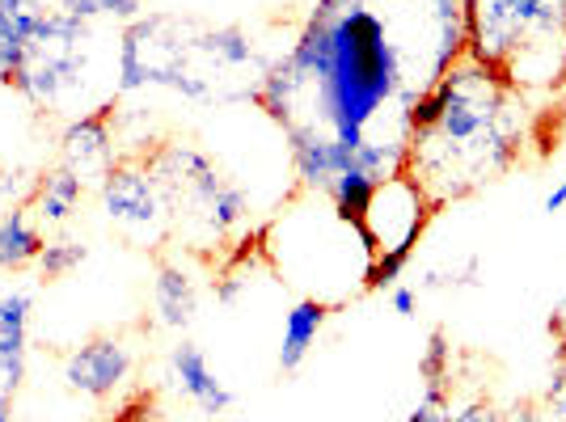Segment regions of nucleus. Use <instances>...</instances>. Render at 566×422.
<instances>
[{"label": "nucleus", "mask_w": 566, "mask_h": 422, "mask_svg": "<svg viewBox=\"0 0 566 422\" xmlns=\"http://www.w3.org/2000/svg\"><path fill=\"white\" fill-rule=\"evenodd\" d=\"M457 60H465L461 0H317L287 60L259 76L254 102L283 131L364 152L377 144L373 123L385 110L406 123L415 97Z\"/></svg>", "instance_id": "nucleus-1"}, {"label": "nucleus", "mask_w": 566, "mask_h": 422, "mask_svg": "<svg viewBox=\"0 0 566 422\" xmlns=\"http://www.w3.org/2000/svg\"><path fill=\"white\" fill-rule=\"evenodd\" d=\"M444 110L436 127L410 136L406 173L423 187L431 203L461 199L495 182L503 169L520 161L524 148V102L499 72L457 60L444 76Z\"/></svg>", "instance_id": "nucleus-2"}, {"label": "nucleus", "mask_w": 566, "mask_h": 422, "mask_svg": "<svg viewBox=\"0 0 566 422\" xmlns=\"http://www.w3.org/2000/svg\"><path fill=\"white\" fill-rule=\"evenodd\" d=\"M465 55L512 89L566 81V0H461Z\"/></svg>", "instance_id": "nucleus-3"}, {"label": "nucleus", "mask_w": 566, "mask_h": 422, "mask_svg": "<svg viewBox=\"0 0 566 422\" xmlns=\"http://www.w3.org/2000/svg\"><path fill=\"white\" fill-rule=\"evenodd\" d=\"M199 18H174V13H144L123 25L118 34V85L115 94H140V89H169L190 102H220L216 85L195 68V34Z\"/></svg>", "instance_id": "nucleus-4"}, {"label": "nucleus", "mask_w": 566, "mask_h": 422, "mask_svg": "<svg viewBox=\"0 0 566 422\" xmlns=\"http://www.w3.org/2000/svg\"><path fill=\"white\" fill-rule=\"evenodd\" d=\"M85 43H90V22L72 18L64 9H48L25 64L4 85L22 94L34 110H55L64 97L85 85V68H90Z\"/></svg>", "instance_id": "nucleus-5"}, {"label": "nucleus", "mask_w": 566, "mask_h": 422, "mask_svg": "<svg viewBox=\"0 0 566 422\" xmlns=\"http://www.w3.org/2000/svg\"><path fill=\"white\" fill-rule=\"evenodd\" d=\"M102 208L106 215L132 229V233L144 236H161V224H166L169 199L161 182L153 178V169L144 165V157L136 161H115L102 178Z\"/></svg>", "instance_id": "nucleus-6"}, {"label": "nucleus", "mask_w": 566, "mask_h": 422, "mask_svg": "<svg viewBox=\"0 0 566 422\" xmlns=\"http://www.w3.org/2000/svg\"><path fill=\"white\" fill-rule=\"evenodd\" d=\"M132 368H136L132 347L115 334H102L64 359V384L90 401H111L127 384Z\"/></svg>", "instance_id": "nucleus-7"}, {"label": "nucleus", "mask_w": 566, "mask_h": 422, "mask_svg": "<svg viewBox=\"0 0 566 422\" xmlns=\"http://www.w3.org/2000/svg\"><path fill=\"white\" fill-rule=\"evenodd\" d=\"M111 123H115V102L111 106H97L90 115H76L60 131V157L69 169H76L81 178H106V169L115 165V136H111Z\"/></svg>", "instance_id": "nucleus-8"}, {"label": "nucleus", "mask_w": 566, "mask_h": 422, "mask_svg": "<svg viewBox=\"0 0 566 422\" xmlns=\"http://www.w3.org/2000/svg\"><path fill=\"white\" fill-rule=\"evenodd\" d=\"M30 313H34L30 287H9V292H0V393H18L25 380Z\"/></svg>", "instance_id": "nucleus-9"}, {"label": "nucleus", "mask_w": 566, "mask_h": 422, "mask_svg": "<svg viewBox=\"0 0 566 422\" xmlns=\"http://www.w3.org/2000/svg\"><path fill=\"white\" fill-rule=\"evenodd\" d=\"M178 203H187V208L208 224V233H216V236L233 233L237 224H245V215H250V199H245V190L233 187L220 169L208 173L203 182H195L182 199H174V208H178Z\"/></svg>", "instance_id": "nucleus-10"}, {"label": "nucleus", "mask_w": 566, "mask_h": 422, "mask_svg": "<svg viewBox=\"0 0 566 422\" xmlns=\"http://www.w3.org/2000/svg\"><path fill=\"white\" fill-rule=\"evenodd\" d=\"M169 372H174V380H178L182 398L195 401L203 414L220 419V414H229V410H233V393L220 384V376L212 372V363L203 359V351H199L195 342L182 338V342L169 351Z\"/></svg>", "instance_id": "nucleus-11"}, {"label": "nucleus", "mask_w": 566, "mask_h": 422, "mask_svg": "<svg viewBox=\"0 0 566 422\" xmlns=\"http://www.w3.org/2000/svg\"><path fill=\"white\" fill-rule=\"evenodd\" d=\"M43 18H48L43 0H0V85L25 64Z\"/></svg>", "instance_id": "nucleus-12"}, {"label": "nucleus", "mask_w": 566, "mask_h": 422, "mask_svg": "<svg viewBox=\"0 0 566 422\" xmlns=\"http://www.w3.org/2000/svg\"><path fill=\"white\" fill-rule=\"evenodd\" d=\"M326 317H331V305L317 300V296H305V300L292 305V313L283 317V347H280L283 376L301 372V363H305V355L313 351V342H317V334L326 326Z\"/></svg>", "instance_id": "nucleus-13"}, {"label": "nucleus", "mask_w": 566, "mask_h": 422, "mask_svg": "<svg viewBox=\"0 0 566 422\" xmlns=\"http://www.w3.org/2000/svg\"><path fill=\"white\" fill-rule=\"evenodd\" d=\"M195 308H199L195 279L178 262H161L157 279H153V313H157V321L166 329H187L195 321Z\"/></svg>", "instance_id": "nucleus-14"}, {"label": "nucleus", "mask_w": 566, "mask_h": 422, "mask_svg": "<svg viewBox=\"0 0 566 422\" xmlns=\"http://www.w3.org/2000/svg\"><path fill=\"white\" fill-rule=\"evenodd\" d=\"M81 199H85V178L76 169H69V165H60V169H51V173L39 178L30 211L43 224H64V220H72V211L81 208Z\"/></svg>", "instance_id": "nucleus-15"}, {"label": "nucleus", "mask_w": 566, "mask_h": 422, "mask_svg": "<svg viewBox=\"0 0 566 422\" xmlns=\"http://www.w3.org/2000/svg\"><path fill=\"white\" fill-rule=\"evenodd\" d=\"M43 245L48 241L34 229V220H30L25 208H13L0 220V271H25V266H34L39 254H43Z\"/></svg>", "instance_id": "nucleus-16"}, {"label": "nucleus", "mask_w": 566, "mask_h": 422, "mask_svg": "<svg viewBox=\"0 0 566 422\" xmlns=\"http://www.w3.org/2000/svg\"><path fill=\"white\" fill-rule=\"evenodd\" d=\"M377 190H380V178L364 173V169H347V173H338L331 187H326L334 211H338V220L352 224L355 236L364 233V220H368V208H373Z\"/></svg>", "instance_id": "nucleus-17"}, {"label": "nucleus", "mask_w": 566, "mask_h": 422, "mask_svg": "<svg viewBox=\"0 0 566 422\" xmlns=\"http://www.w3.org/2000/svg\"><path fill=\"white\" fill-rule=\"evenodd\" d=\"M55 9H64L81 22H94V18H118V22H136L144 18V0H51Z\"/></svg>", "instance_id": "nucleus-18"}, {"label": "nucleus", "mask_w": 566, "mask_h": 422, "mask_svg": "<svg viewBox=\"0 0 566 422\" xmlns=\"http://www.w3.org/2000/svg\"><path fill=\"white\" fill-rule=\"evenodd\" d=\"M85 259H90V250H85L81 241H48L34 266H39V279L55 283V279H64V275H72Z\"/></svg>", "instance_id": "nucleus-19"}, {"label": "nucleus", "mask_w": 566, "mask_h": 422, "mask_svg": "<svg viewBox=\"0 0 566 422\" xmlns=\"http://www.w3.org/2000/svg\"><path fill=\"white\" fill-rule=\"evenodd\" d=\"M449 372H452L449 329L436 326L427 334V351H423V359H419V376H423V384H444V389H449Z\"/></svg>", "instance_id": "nucleus-20"}, {"label": "nucleus", "mask_w": 566, "mask_h": 422, "mask_svg": "<svg viewBox=\"0 0 566 422\" xmlns=\"http://www.w3.org/2000/svg\"><path fill=\"white\" fill-rule=\"evenodd\" d=\"M410 245H398V250H385V254H377L373 259V266L364 271V287L368 292H385V287H398L401 271H406V262H410Z\"/></svg>", "instance_id": "nucleus-21"}, {"label": "nucleus", "mask_w": 566, "mask_h": 422, "mask_svg": "<svg viewBox=\"0 0 566 422\" xmlns=\"http://www.w3.org/2000/svg\"><path fill=\"white\" fill-rule=\"evenodd\" d=\"M406 422H452V401L444 384H427V393L419 398L415 414Z\"/></svg>", "instance_id": "nucleus-22"}, {"label": "nucleus", "mask_w": 566, "mask_h": 422, "mask_svg": "<svg viewBox=\"0 0 566 422\" xmlns=\"http://www.w3.org/2000/svg\"><path fill=\"white\" fill-rule=\"evenodd\" d=\"M153 414H157V401H153V393L136 389V393H127V398L118 401L115 419H111V422H153Z\"/></svg>", "instance_id": "nucleus-23"}, {"label": "nucleus", "mask_w": 566, "mask_h": 422, "mask_svg": "<svg viewBox=\"0 0 566 422\" xmlns=\"http://www.w3.org/2000/svg\"><path fill=\"white\" fill-rule=\"evenodd\" d=\"M545 405L566 422V359H558V368L549 376V389H545Z\"/></svg>", "instance_id": "nucleus-24"}, {"label": "nucleus", "mask_w": 566, "mask_h": 422, "mask_svg": "<svg viewBox=\"0 0 566 422\" xmlns=\"http://www.w3.org/2000/svg\"><path fill=\"white\" fill-rule=\"evenodd\" d=\"M452 422H507V414H499L491 401H473L461 414H452Z\"/></svg>", "instance_id": "nucleus-25"}, {"label": "nucleus", "mask_w": 566, "mask_h": 422, "mask_svg": "<svg viewBox=\"0 0 566 422\" xmlns=\"http://www.w3.org/2000/svg\"><path fill=\"white\" fill-rule=\"evenodd\" d=\"M389 305L398 313L401 321H415V313H419V296L410 292V287H389Z\"/></svg>", "instance_id": "nucleus-26"}, {"label": "nucleus", "mask_w": 566, "mask_h": 422, "mask_svg": "<svg viewBox=\"0 0 566 422\" xmlns=\"http://www.w3.org/2000/svg\"><path fill=\"white\" fill-rule=\"evenodd\" d=\"M507 422H542V405L537 401H520L516 410L507 414Z\"/></svg>", "instance_id": "nucleus-27"}, {"label": "nucleus", "mask_w": 566, "mask_h": 422, "mask_svg": "<svg viewBox=\"0 0 566 422\" xmlns=\"http://www.w3.org/2000/svg\"><path fill=\"white\" fill-rule=\"evenodd\" d=\"M563 208H566V178L545 194V211H549V215H554V211H563Z\"/></svg>", "instance_id": "nucleus-28"}, {"label": "nucleus", "mask_w": 566, "mask_h": 422, "mask_svg": "<svg viewBox=\"0 0 566 422\" xmlns=\"http://www.w3.org/2000/svg\"><path fill=\"white\" fill-rule=\"evenodd\" d=\"M13 422H18V419H13Z\"/></svg>", "instance_id": "nucleus-29"}]
</instances>
